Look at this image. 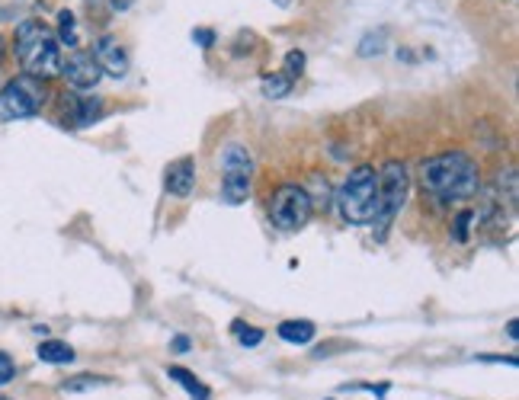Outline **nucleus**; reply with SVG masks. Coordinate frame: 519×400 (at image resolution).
Here are the masks:
<instances>
[{
  "instance_id": "obj_1",
  "label": "nucleus",
  "mask_w": 519,
  "mask_h": 400,
  "mask_svg": "<svg viewBox=\"0 0 519 400\" xmlns=\"http://www.w3.org/2000/svg\"><path fill=\"white\" fill-rule=\"evenodd\" d=\"M420 186L427 196L439 199V202H465L481 190V173L477 163L462 151H446L420 167Z\"/></svg>"
},
{
  "instance_id": "obj_2",
  "label": "nucleus",
  "mask_w": 519,
  "mask_h": 400,
  "mask_svg": "<svg viewBox=\"0 0 519 400\" xmlns=\"http://www.w3.org/2000/svg\"><path fill=\"white\" fill-rule=\"evenodd\" d=\"M16 61L23 64V74L39 80H49L61 74V49H58V35L39 20H26L16 26L14 39Z\"/></svg>"
},
{
  "instance_id": "obj_3",
  "label": "nucleus",
  "mask_w": 519,
  "mask_h": 400,
  "mask_svg": "<svg viewBox=\"0 0 519 400\" xmlns=\"http://www.w3.org/2000/svg\"><path fill=\"white\" fill-rule=\"evenodd\" d=\"M337 205L346 225H375L379 221V173L375 167L369 163L353 167L337 196Z\"/></svg>"
},
{
  "instance_id": "obj_4",
  "label": "nucleus",
  "mask_w": 519,
  "mask_h": 400,
  "mask_svg": "<svg viewBox=\"0 0 519 400\" xmlns=\"http://www.w3.org/2000/svg\"><path fill=\"white\" fill-rule=\"evenodd\" d=\"M45 97V80L29 78V74H20V78L7 80L4 90H0V122H20V119H33L39 109H42Z\"/></svg>"
},
{
  "instance_id": "obj_5",
  "label": "nucleus",
  "mask_w": 519,
  "mask_h": 400,
  "mask_svg": "<svg viewBox=\"0 0 519 400\" xmlns=\"http://www.w3.org/2000/svg\"><path fill=\"white\" fill-rule=\"evenodd\" d=\"M311 211H315V202H311V192L298 183H286L273 192L269 199V221L279 231H302L311 221Z\"/></svg>"
},
{
  "instance_id": "obj_6",
  "label": "nucleus",
  "mask_w": 519,
  "mask_h": 400,
  "mask_svg": "<svg viewBox=\"0 0 519 400\" xmlns=\"http://www.w3.org/2000/svg\"><path fill=\"white\" fill-rule=\"evenodd\" d=\"M222 199L228 205H241L250 199V176H253V161L247 154V148L241 144H228L222 154Z\"/></svg>"
},
{
  "instance_id": "obj_7",
  "label": "nucleus",
  "mask_w": 519,
  "mask_h": 400,
  "mask_svg": "<svg viewBox=\"0 0 519 400\" xmlns=\"http://www.w3.org/2000/svg\"><path fill=\"white\" fill-rule=\"evenodd\" d=\"M407 190H410V176L404 163L392 161L379 170V221L375 225H388L398 215L401 205L407 202Z\"/></svg>"
},
{
  "instance_id": "obj_8",
  "label": "nucleus",
  "mask_w": 519,
  "mask_h": 400,
  "mask_svg": "<svg viewBox=\"0 0 519 400\" xmlns=\"http://www.w3.org/2000/svg\"><path fill=\"white\" fill-rule=\"evenodd\" d=\"M61 74L71 87L90 90V87H97L99 78H103V68H99L90 51H74V55H68V61H61Z\"/></svg>"
},
{
  "instance_id": "obj_9",
  "label": "nucleus",
  "mask_w": 519,
  "mask_h": 400,
  "mask_svg": "<svg viewBox=\"0 0 519 400\" xmlns=\"http://www.w3.org/2000/svg\"><path fill=\"white\" fill-rule=\"evenodd\" d=\"M97 58V64L103 68V74H113V78H126L128 74V55L122 51V45L116 42L113 35H103L90 51Z\"/></svg>"
},
{
  "instance_id": "obj_10",
  "label": "nucleus",
  "mask_w": 519,
  "mask_h": 400,
  "mask_svg": "<svg viewBox=\"0 0 519 400\" xmlns=\"http://www.w3.org/2000/svg\"><path fill=\"white\" fill-rule=\"evenodd\" d=\"M167 192L176 199H190L193 190H196V163H193V157H180V161H174L167 167Z\"/></svg>"
},
{
  "instance_id": "obj_11",
  "label": "nucleus",
  "mask_w": 519,
  "mask_h": 400,
  "mask_svg": "<svg viewBox=\"0 0 519 400\" xmlns=\"http://www.w3.org/2000/svg\"><path fill=\"white\" fill-rule=\"evenodd\" d=\"M71 119H74V126H93V122L103 119V99L99 97H80L74 99V113H71Z\"/></svg>"
},
{
  "instance_id": "obj_12",
  "label": "nucleus",
  "mask_w": 519,
  "mask_h": 400,
  "mask_svg": "<svg viewBox=\"0 0 519 400\" xmlns=\"http://www.w3.org/2000/svg\"><path fill=\"white\" fill-rule=\"evenodd\" d=\"M279 337L292 346H305L315 340V323L311 321H286L279 323Z\"/></svg>"
},
{
  "instance_id": "obj_13",
  "label": "nucleus",
  "mask_w": 519,
  "mask_h": 400,
  "mask_svg": "<svg viewBox=\"0 0 519 400\" xmlns=\"http://www.w3.org/2000/svg\"><path fill=\"white\" fill-rule=\"evenodd\" d=\"M39 358L49 362V366H68V362H74V349L68 343H61V340H45L39 346Z\"/></svg>"
},
{
  "instance_id": "obj_14",
  "label": "nucleus",
  "mask_w": 519,
  "mask_h": 400,
  "mask_svg": "<svg viewBox=\"0 0 519 400\" xmlns=\"http://www.w3.org/2000/svg\"><path fill=\"white\" fill-rule=\"evenodd\" d=\"M167 375H170V381H176V385H183L186 387V394H190L193 400H209L212 394H209V387L203 385V381L196 378V375H190L186 368H176V366H170L167 368Z\"/></svg>"
},
{
  "instance_id": "obj_15",
  "label": "nucleus",
  "mask_w": 519,
  "mask_h": 400,
  "mask_svg": "<svg viewBox=\"0 0 519 400\" xmlns=\"http://www.w3.org/2000/svg\"><path fill=\"white\" fill-rule=\"evenodd\" d=\"M260 87H263V97L282 99L292 93V78H286V74H267V78L260 80Z\"/></svg>"
},
{
  "instance_id": "obj_16",
  "label": "nucleus",
  "mask_w": 519,
  "mask_h": 400,
  "mask_svg": "<svg viewBox=\"0 0 519 400\" xmlns=\"http://www.w3.org/2000/svg\"><path fill=\"white\" fill-rule=\"evenodd\" d=\"M58 42H64V45H78V20H74V14L71 10H61L58 14Z\"/></svg>"
},
{
  "instance_id": "obj_17",
  "label": "nucleus",
  "mask_w": 519,
  "mask_h": 400,
  "mask_svg": "<svg viewBox=\"0 0 519 400\" xmlns=\"http://www.w3.org/2000/svg\"><path fill=\"white\" fill-rule=\"evenodd\" d=\"M385 51V33H369L359 45V55L363 58H373V55H382Z\"/></svg>"
},
{
  "instance_id": "obj_18",
  "label": "nucleus",
  "mask_w": 519,
  "mask_h": 400,
  "mask_svg": "<svg viewBox=\"0 0 519 400\" xmlns=\"http://www.w3.org/2000/svg\"><path fill=\"white\" fill-rule=\"evenodd\" d=\"M234 333H238L241 346H260V343H263V330L244 327V321H234Z\"/></svg>"
},
{
  "instance_id": "obj_19",
  "label": "nucleus",
  "mask_w": 519,
  "mask_h": 400,
  "mask_svg": "<svg viewBox=\"0 0 519 400\" xmlns=\"http://www.w3.org/2000/svg\"><path fill=\"white\" fill-rule=\"evenodd\" d=\"M99 385H109L106 378H93V375H84V378H71L61 385V391H90V387H99Z\"/></svg>"
},
{
  "instance_id": "obj_20",
  "label": "nucleus",
  "mask_w": 519,
  "mask_h": 400,
  "mask_svg": "<svg viewBox=\"0 0 519 400\" xmlns=\"http://www.w3.org/2000/svg\"><path fill=\"white\" fill-rule=\"evenodd\" d=\"M471 221H475V211H458V215H456V228H452V237H456L458 244H465V240H468Z\"/></svg>"
},
{
  "instance_id": "obj_21",
  "label": "nucleus",
  "mask_w": 519,
  "mask_h": 400,
  "mask_svg": "<svg viewBox=\"0 0 519 400\" xmlns=\"http://www.w3.org/2000/svg\"><path fill=\"white\" fill-rule=\"evenodd\" d=\"M305 74V51H288L286 55V78H302Z\"/></svg>"
},
{
  "instance_id": "obj_22",
  "label": "nucleus",
  "mask_w": 519,
  "mask_h": 400,
  "mask_svg": "<svg viewBox=\"0 0 519 400\" xmlns=\"http://www.w3.org/2000/svg\"><path fill=\"white\" fill-rule=\"evenodd\" d=\"M16 375V366H14V358L7 356V352H0V385H10Z\"/></svg>"
},
{
  "instance_id": "obj_23",
  "label": "nucleus",
  "mask_w": 519,
  "mask_h": 400,
  "mask_svg": "<svg viewBox=\"0 0 519 400\" xmlns=\"http://www.w3.org/2000/svg\"><path fill=\"white\" fill-rule=\"evenodd\" d=\"M193 42L203 45V49H209V45L215 42V33H212V29H196V33H193Z\"/></svg>"
},
{
  "instance_id": "obj_24",
  "label": "nucleus",
  "mask_w": 519,
  "mask_h": 400,
  "mask_svg": "<svg viewBox=\"0 0 519 400\" xmlns=\"http://www.w3.org/2000/svg\"><path fill=\"white\" fill-rule=\"evenodd\" d=\"M170 349H174V352H190V337H174Z\"/></svg>"
},
{
  "instance_id": "obj_25",
  "label": "nucleus",
  "mask_w": 519,
  "mask_h": 400,
  "mask_svg": "<svg viewBox=\"0 0 519 400\" xmlns=\"http://www.w3.org/2000/svg\"><path fill=\"white\" fill-rule=\"evenodd\" d=\"M109 4H113V10H128L135 0H109Z\"/></svg>"
},
{
  "instance_id": "obj_26",
  "label": "nucleus",
  "mask_w": 519,
  "mask_h": 400,
  "mask_svg": "<svg viewBox=\"0 0 519 400\" xmlns=\"http://www.w3.org/2000/svg\"><path fill=\"white\" fill-rule=\"evenodd\" d=\"M516 333H519V330H516V321H513L510 327H506V337H510V340H516Z\"/></svg>"
},
{
  "instance_id": "obj_27",
  "label": "nucleus",
  "mask_w": 519,
  "mask_h": 400,
  "mask_svg": "<svg viewBox=\"0 0 519 400\" xmlns=\"http://www.w3.org/2000/svg\"><path fill=\"white\" fill-rule=\"evenodd\" d=\"M273 4H279V7H288V4H292V0H273Z\"/></svg>"
},
{
  "instance_id": "obj_28",
  "label": "nucleus",
  "mask_w": 519,
  "mask_h": 400,
  "mask_svg": "<svg viewBox=\"0 0 519 400\" xmlns=\"http://www.w3.org/2000/svg\"><path fill=\"white\" fill-rule=\"evenodd\" d=\"M0 55H4V42H0Z\"/></svg>"
},
{
  "instance_id": "obj_29",
  "label": "nucleus",
  "mask_w": 519,
  "mask_h": 400,
  "mask_svg": "<svg viewBox=\"0 0 519 400\" xmlns=\"http://www.w3.org/2000/svg\"><path fill=\"white\" fill-rule=\"evenodd\" d=\"M0 400H10V397H4V394H0Z\"/></svg>"
}]
</instances>
